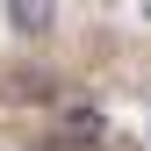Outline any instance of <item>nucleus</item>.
Instances as JSON below:
<instances>
[{
  "instance_id": "2",
  "label": "nucleus",
  "mask_w": 151,
  "mask_h": 151,
  "mask_svg": "<svg viewBox=\"0 0 151 151\" xmlns=\"http://www.w3.org/2000/svg\"><path fill=\"white\" fill-rule=\"evenodd\" d=\"M65 129H72V137H86V144H93V137H101V115H93V108H65Z\"/></svg>"
},
{
  "instance_id": "1",
  "label": "nucleus",
  "mask_w": 151,
  "mask_h": 151,
  "mask_svg": "<svg viewBox=\"0 0 151 151\" xmlns=\"http://www.w3.org/2000/svg\"><path fill=\"white\" fill-rule=\"evenodd\" d=\"M7 22L22 36H50V22H58V7L50 0H7Z\"/></svg>"
}]
</instances>
